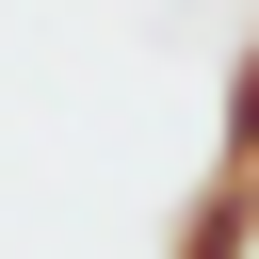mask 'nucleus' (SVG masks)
Instances as JSON below:
<instances>
[{
	"mask_svg": "<svg viewBox=\"0 0 259 259\" xmlns=\"http://www.w3.org/2000/svg\"><path fill=\"white\" fill-rule=\"evenodd\" d=\"M162 259H259V178H227V162H210V178H194V210H178V243H162Z\"/></svg>",
	"mask_w": 259,
	"mask_h": 259,
	"instance_id": "f257e3e1",
	"label": "nucleus"
},
{
	"mask_svg": "<svg viewBox=\"0 0 259 259\" xmlns=\"http://www.w3.org/2000/svg\"><path fill=\"white\" fill-rule=\"evenodd\" d=\"M210 162H227V178H259V49L227 65V146H210Z\"/></svg>",
	"mask_w": 259,
	"mask_h": 259,
	"instance_id": "f03ea898",
	"label": "nucleus"
}]
</instances>
